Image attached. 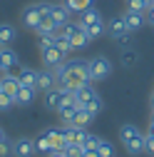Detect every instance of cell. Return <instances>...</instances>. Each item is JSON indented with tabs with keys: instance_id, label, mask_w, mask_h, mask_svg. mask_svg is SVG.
I'll list each match as a JSON object with an SVG mask.
<instances>
[{
	"instance_id": "cell-1",
	"label": "cell",
	"mask_w": 154,
	"mask_h": 157,
	"mask_svg": "<svg viewBox=\"0 0 154 157\" xmlns=\"http://www.w3.org/2000/svg\"><path fill=\"white\" fill-rule=\"evenodd\" d=\"M55 75H57V80H60V85L67 87V90H77V87L92 82L90 80V60H85V57H77V60L57 65Z\"/></svg>"
},
{
	"instance_id": "cell-2",
	"label": "cell",
	"mask_w": 154,
	"mask_h": 157,
	"mask_svg": "<svg viewBox=\"0 0 154 157\" xmlns=\"http://www.w3.org/2000/svg\"><path fill=\"white\" fill-rule=\"evenodd\" d=\"M119 140L129 155H142L144 152V135L137 130V125H122L119 127Z\"/></svg>"
},
{
	"instance_id": "cell-3",
	"label": "cell",
	"mask_w": 154,
	"mask_h": 157,
	"mask_svg": "<svg viewBox=\"0 0 154 157\" xmlns=\"http://www.w3.org/2000/svg\"><path fill=\"white\" fill-rule=\"evenodd\" d=\"M109 75H112V63H109V57L94 55L92 60H90V80H92V82H100V80H107Z\"/></svg>"
},
{
	"instance_id": "cell-4",
	"label": "cell",
	"mask_w": 154,
	"mask_h": 157,
	"mask_svg": "<svg viewBox=\"0 0 154 157\" xmlns=\"http://www.w3.org/2000/svg\"><path fill=\"white\" fill-rule=\"evenodd\" d=\"M65 102H75V97H72V90H67V87H52V90H47L45 92V105L50 107V110H60Z\"/></svg>"
},
{
	"instance_id": "cell-5",
	"label": "cell",
	"mask_w": 154,
	"mask_h": 157,
	"mask_svg": "<svg viewBox=\"0 0 154 157\" xmlns=\"http://www.w3.org/2000/svg\"><path fill=\"white\" fill-rule=\"evenodd\" d=\"M107 33L114 37V40H119V43L129 45V35H132V30L127 28L124 17H112V20L107 23Z\"/></svg>"
},
{
	"instance_id": "cell-6",
	"label": "cell",
	"mask_w": 154,
	"mask_h": 157,
	"mask_svg": "<svg viewBox=\"0 0 154 157\" xmlns=\"http://www.w3.org/2000/svg\"><path fill=\"white\" fill-rule=\"evenodd\" d=\"M62 135H65L67 145H82L90 132H87V127H80V125H65L62 127Z\"/></svg>"
},
{
	"instance_id": "cell-7",
	"label": "cell",
	"mask_w": 154,
	"mask_h": 157,
	"mask_svg": "<svg viewBox=\"0 0 154 157\" xmlns=\"http://www.w3.org/2000/svg\"><path fill=\"white\" fill-rule=\"evenodd\" d=\"M72 97H75V105H90L92 100H97L100 95H97V90L87 82V85H82V87L72 90Z\"/></svg>"
},
{
	"instance_id": "cell-8",
	"label": "cell",
	"mask_w": 154,
	"mask_h": 157,
	"mask_svg": "<svg viewBox=\"0 0 154 157\" xmlns=\"http://www.w3.org/2000/svg\"><path fill=\"white\" fill-rule=\"evenodd\" d=\"M23 25L30 30H37V25H40V3H32L23 10Z\"/></svg>"
},
{
	"instance_id": "cell-9",
	"label": "cell",
	"mask_w": 154,
	"mask_h": 157,
	"mask_svg": "<svg viewBox=\"0 0 154 157\" xmlns=\"http://www.w3.org/2000/svg\"><path fill=\"white\" fill-rule=\"evenodd\" d=\"M37 150H35V140L30 137H20L15 140V150H13V157H32Z\"/></svg>"
},
{
	"instance_id": "cell-10",
	"label": "cell",
	"mask_w": 154,
	"mask_h": 157,
	"mask_svg": "<svg viewBox=\"0 0 154 157\" xmlns=\"http://www.w3.org/2000/svg\"><path fill=\"white\" fill-rule=\"evenodd\" d=\"M42 63H45V65H47L50 70H55L57 65H62V63H65V55H62L60 50H57L55 45H52V48L42 50Z\"/></svg>"
},
{
	"instance_id": "cell-11",
	"label": "cell",
	"mask_w": 154,
	"mask_h": 157,
	"mask_svg": "<svg viewBox=\"0 0 154 157\" xmlns=\"http://www.w3.org/2000/svg\"><path fill=\"white\" fill-rule=\"evenodd\" d=\"M50 13H52V17H55V23L57 25H67L70 23V17H72V13L67 10V5L65 3H50Z\"/></svg>"
},
{
	"instance_id": "cell-12",
	"label": "cell",
	"mask_w": 154,
	"mask_h": 157,
	"mask_svg": "<svg viewBox=\"0 0 154 157\" xmlns=\"http://www.w3.org/2000/svg\"><path fill=\"white\" fill-rule=\"evenodd\" d=\"M0 85H3V92H8L10 97H15L17 90H20V80H17L15 75H10V72H3V75H0Z\"/></svg>"
},
{
	"instance_id": "cell-13",
	"label": "cell",
	"mask_w": 154,
	"mask_h": 157,
	"mask_svg": "<svg viewBox=\"0 0 154 157\" xmlns=\"http://www.w3.org/2000/svg\"><path fill=\"white\" fill-rule=\"evenodd\" d=\"M55 70H42V72H37V90H42V92H47V90H52L55 87Z\"/></svg>"
},
{
	"instance_id": "cell-14",
	"label": "cell",
	"mask_w": 154,
	"mask_h": 157,
	"mask_svg": "<svg viewBox=\"0 0 154 157\" xmlns=\"http://www.w3.org/2000/svg\"><path fill=\"white\" fill-rule=\"evenodd\" d=\"M0 60H3V67H5V72H8L10 67L17 65V52H15L10 45H0Z\"/></svg>"
},
{
	"instance_id": "cell-15",
	"label": "cell",
	"mask_w": 154,
	"mask_h": 157,
	"mask_svg": "<svg viewBox=\"0 0 154 157\" xmlns=\"http://www.w3.org/2000/svg\"><path fill=\"white\" fill-rule=\"evenodd\" d=\"M17 80H20V85H25V87H35L37 90V72L32 70V67H20V72H17Z\"/></svg>"
},
{
	"instance_id": "cell-16",
	"label": "cell",
	"mask_w": 154,
	"mask_h": 157,
	"mask_svg": "<svg viewBox=\"0 0 154 157\" xmlns=\"http://www.w3.org/2000/svg\"><path fill=\"white\" fill-rule=\"evenodd\" d=\"M77 23H82L87 28V25H97V23H105V20H102V15L94 10V8H87L85 13H80V20H77Z\"/></svg>"
},
{
	"instance_id": "cell-17",
	"label": "cell",
	"mask_w": 154,
	"mask_h": 157,
	"mask_svg": "<svg viewBox=\"0 0 154 157\" xmlns=\"http://www.w3.org/2000/svg\"><path fill=\"white\" fill-rule=\"evenodd\" d=\"M45 135H47V140L55 145V150H57V152H62V150L67 147V140H65L62 130H45Z\"/></svg>"
},
{
	"instance_id": "cell-18",
	"label": "cell",
	"mask_w": 154,
	"mask_h": 157,
	"mask_svg": "<svg viewBox=\"0 0 154 157\" xmlns=\"http://www.w3.org/2000/svg\"><path fill=\"white\" fill-rule=\"evenodd\" d=\"M122 17H124V23H127V28H129L132 33H134V30H139V28L144 25V17H142V13H134V10H127V13L122 15Z\"/></svg>"
},
{
	"instance_id": "cell-19",
	"label": "cell",
	"mask_w": 154,
	"mask_h": 157,
	"mask_svg": "<svg viewBox=\"0 0 154 157\" xmlns=\"http://www.w3.org/2000/svg\"><path fill=\"white\" fill-rule=\"evenodd\" d=\"M35 87H25V85H20V90H17V95H15V105H30L32 100H35Z\"/></svg>"
},
{
	"instance_id": "cell-20",
	"label": "cell",
	"mask_w": 154,
	"mask_h": 157,
	"mask_svg": "<svg viewBox=\"0 0 154 157\" xmlns=\"http://www.w3.org/2000/svg\"><path fill=\"white\" fill-rule=\"evenodd\" d=\"M75 112H77V105H75V102H65L60 110H57V115H60V120H62L65 125H72V122H75Z\"/></svg>"
},
{
	"instance_id": "cell-21",
	"label": "cell",
	"mask_w": 154,
	"mask_h": 157,
	"mask_svg": "<svg viewBox=\"0 0 154 157\" xmlns=\"http://www.w3.org/2000/svg\"><path fill=\"white\" fill-rule=\"evenodd\" d=\"M92 117H94V115H92V112H90V110H87L85 105H77V112H75V122H72V125L87 127V125L92 122Z\"/></svg>"
},
{
	"instance_id": "cell-22",
	"label": "cell",
	"mask_w": 154,
	"mask_h": 157,
	"mask_svg": "<svg viewBox=\"0 0 154 157\" xmlns=\"http://www.w3.org/2000/svg\"><path fill=\"white\" fill-rule=\"evenodd\" d=\"M17 37V30L10 23H0V45H10Z\"/></svg>"
},
{
	"instance_id": "cell-23",
	"label": "cell",
	"mask_w": 154,
	"mask_h": 157,
	"mask_svg": "<svg viewBox=\"0 0 154 157\" xmlns=\"http://www.w3.org/2000/svg\"><path fill=\"white\" fill-rule=\"evenodd\" d=\"M62 3L67 5L70 13H77V15H80V13H85L87 8H92L94 0H62Z\"/></svg>"
},
{
	"instance_id": "cell-24",
	"label": "cell",
	"mask_w": 154,
	"mask_h": 157,
	"mask_svg": "<svg viewBox=\"0 0 154 157\" xmlns=\"http://www.w3.org/2000/svg\"><path fill=\"white\" fill-rule=\"evenodd\" d=\"M35 150L37 152H40V155H50V152H55V145L47 140V135L42 132L40 137H37V140H35Z\"/></svg>"
},
{
	"instance_id": "cell-25",
	"label": "cell",
	"mask_w": 154,
	"mask_h": 157,
	"mask_svg": "<svg viewBox=\"0 0 154 157\" xmlns=\"http://www.w3.org/2000/svg\"><path fill=\"white\" fill-rule=\"evenodd\" d=\"M55 48L60 50V52H62L65 57L75 52V48H72V43H70V37H55Z\"/></svg>"
},
{
	"instance_id": "cell-26",
	"label": "cell",
	"mask_w": 154,
	"mask_h": 157,
	"mask_svg": "<svg viewBox=\"0 0 154 157\" xmlns=\"http://www.w3.org/2000/svg\"><path fill=\"white\" fill-rule=\"evenodd\" d=\"M37 37H40V40H37V45H40V52L55 45V33H42V35H37Z\"/></svg>"
},
{
	"instance_id": "cell-27",
	"label": "cell",
	"mask_w": 154,
	"mask_h": 157,
	"mask_svg": "<svg viewBox=\"0 0 154 157\" xmlns=\"http://www.w3.org/2000/svg\"><path fill=\"white\" fill-rule=\"evenodd\" d=\"M107 33V25L105 23H97V25H87V35H90V40H94V37H102Z\"/></svg>"
},
{
	"instance_id": "cell-28",
	"label": "cell",
	"mask_w": 154,
	"mask_h": 157,
	"mask_svg": "<svg viewBox=\"0 0 154 157\" xmlns=\"http://www.w3.org/2000/svg\"><path fill=\"white\" fill-rule=\"evenodd\" d=\"M13 105H15V97H10L8 92H3V90H0V112H8Z\"/></svg>"
},
{
	"instance_id": "cell-29",
	"label": "cell",
	"mask_w": 154,
	"mask_h": 157,
	"mask_svg": "<svg viewBox=\"0 0 154 157\" xmlns=\"http://www.w3.org/2000/svg\"><path fill=\"white\" fill-rule=\"evenodd\" d=\"M97 155H100V157H114L112 145H109L107 140H100V145H97Z\"/></svg>"
},
{
	"instance_id": "cell-30",
	"label": "cell",
	"mask_w": 154,
	"mask_h": 157,
	"mask_svg": "<svg viewBox=\"0 0 154 157\" xmlns=\"http://www.w3.org/2000/svg\"><path fill=\"white\" fill-rule=\"evenodd\" d=\"M62 152H65V157H82L85 147H82V145H67Z\"/></svg>"
},
{
	"instance_id": "cell-31",
	"label": "cell",
	"mask_w": 154,
	"mask_h": 157,
	"mask_svg": "<svg viewBox=\"0 0 154 157\" xmlns=\"http://www.w3.org/2000/svg\"><path fill=\"white\" fill-rule=\"evenodd\" d=\"M13 150H15V142H10V140L0 142V157H13Z\"/></svg>"
},
{
	"instance_id": "cell-32",
	"label": "cell",
	"mask_w": 154,
	"mask_h": 157,
	"mask_svg": "<svg viewBox=\"0 0 154 157\" xmlns=\"http://www.w3.org/2000/svg\"><path fill=\"white\" fill-rule=\"evenodd\" d=\"M127 8L134 10V13H144V10H149V8L144 5V0H127Z\"/></svg>"
},
{
	"instance_id": "cell-33",
	"label": "cell",
	"mask_w": 154,
	"mask_h": 157,
	"mask_svg": "<svg viewBox=\"0 0 154 157\" xmlns=\"http://www.w3.org/2000/svg\"><path fill=\"white\" fill-rule=\"evenodd\" d=\"M144 152L154 155V132H152V130H149V132L144 135Z\"/></svg>"
},
{
	"instance_id": "cell-34",
	"label": "cell",
	"mask_w": 154,
	"mask_h": 157,
	"mask_svg": "<svg viewBox=\"0 0 154 157\" xmlns=\"http://www.w3.org/2000/svg\"><path fill=\"white\" fill-rule=\"evenodd\" d=\"M97 145H100V137H94V135H87V140L82 142L85 150H97Z\"/></svg>"
},
{
	"instance_id": "cell-35",
	"label": "cell",
	"mask_w": 154,
	"mask_h": 157,
	"mask_svg": "<svg viewBox=\"0 0 154 157\" xmlns=\"http://www.w3.org/2000/svg\"><path fill=\"white\" fill-rule=\"evenodd\" d=\"M132 63H137V52L124 50V52H122V65H132Z\"/></svg>"
},
{
	"instance_id": "cell-36",
	"label": "cell",
	"mask_w": 154,
	"mask_h": 157,
	"mask_svg": "<svg viewBox=\"0 0 154 157\" xmlns=\"http://www.w3.org/2000/svg\"><path fill=\"white\" fill-rule=\"evenodd\" d=\"M85 107H87L92 115H100V112H102V100L97 97V100H92V102H90V105H85Z\"/></svg>"
},
{
	"instance_id": "cell-37",
	"label": "cell",
	"mask_w": 154,
	"mask_h": 157,
	"mask_svg": "<svg viewBox=\"0 0 154 157\" xmlns=\"http://www.w3.org/2000/svg\"><path fill=\"white\" fill-rule=\"evenodd\" d=\"M82 157H100V155H97V150H85Z\"/></svg>"
},
{
	"instance_id": "cell-38",
	"label": "cell",
	"mask_w": 154,
	"mask_h": 157,
	"mask_svg": "<svg viewBox=\"0 0 154 157\" xmlns=\"http://www.w3.org/2000/svg\"><path fill=\"white\" fill-rule=\"evenodd\" d=\"M149 23H152V25H154V5H152V8H149Z\"/></svg>"
},
{
	"instance_id": "cell-39",
	"label": "cell",
	"mask_w": 154,
	"mask_h": 157,
	"mask_svg": "<svg viewBox=\"0 0 154 157\" xmlns=\"http://www.w3.org/2000/svg\"><path fill=\"white\" fill-rule=\"evenodd\" d=\"M47 157H65V152H57V150H55V152H50Z\"/></svg>"
},
{
	"instance_id": "cell-40",
	"label": "cell",
	"mask_w": 154,
	"mask_h": 157,
	"mask_svg": "<svg viewBox=\"0 0 154 157\" xmlns=\"http://www.w3.org/2000/svg\"><path fill=\"white\" fill-rule=\"evenodd\" d=\"M3 140H8V135H5V130H3V127H0V142H3Z\"/></svg>"
},
{
	"instance_id": "cell-41",
	"label": "cell",
	"mask_w": 154,
	"mask_h": 157,
	"mask_svg": "<svg viewBox=\"0 0 154 157\" xmlns=\"http://www.w3.org/2000/svg\"><path fill=\"white\" fill-rule=\"evenodd\" d=\"M149 105H152V112H154V92H152V97H149Z\"/></svg>"
},
{
	"instance_id": "cell-42",
	"label": "cell",
	"mask_w": 154,
	"mask_h": 157,
	"mask_svg": "<svg viewBox=\"0 0 154 157\" xmlns=\"http://www.w3.org/2000/svg\"><path fill=\"white\" fill-rule=\"evenodd\" d=\"M144 5H147V8H152V5H154V0H144Z\"/></svg>"
},
{
	"instance_id": "cell-43",
	"label": "cell",
	"mask_w": 154,
	"mask_h": 157,
	"mask_svg": "<svg viewBox=\"0 0 154 157\" xmlns=\"http://www.w3.org/2000/svg\"><path fill=\"white\" fill-rule=\"evenodd\" d=\"M5 72V67H3V60H0V75H3Z\"/></svg>"
},
{
	"instance_id": "cell-44",
	"label": "cell",
	"mask_w": 154,
	"mask_h": 157,
	"mask_svg": "<svg viewBox=\"0 0 154 157\" xmlns=\"http://www.w3.org/2000/svg\"><path fill=\"white\" fill-rule=\"evenodd\" d=\"M152 125H154V112H152Z\"/></svg>"
},
{
	"instance_id": "cell-45",
	"label": "cell",
	"mask_w": 154,
	"mask_h": 157,
	"mask_svg": "<svg viewBox=\"0 0 154 157\" xmlns=\"http://www.w3.org/2000/svg\"><path fill=\"white\" fill-rule=\"evenodd\" d=\"M0 90H3V85H0Z\"/></svg>"
}]
</instances>
